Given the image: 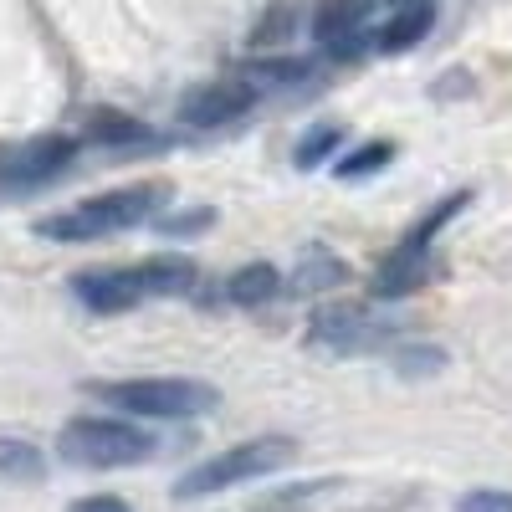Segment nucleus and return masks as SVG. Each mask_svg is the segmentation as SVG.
<instances>
[{
  "instance_id": "4468645a",
  "label": "nucleus",
  "mask_w": 512,
  "mask_h": 512,
  "mask_svg": "<svg viewBox=\"0 0 512 512\" xmlns=\"http://www.w3.org/2000/svg\"><path fill=\"white\" fill-rule=\"evenodd\" d=\"M395 159V144H384V139H374V144H364V149H354V154H344L333 164V175L338 180H364V175H374V169H384Z\"/></svg>"
},
{
  "instance_id": "aec40b11",
  "label": "nucleus",
  "mask_w": 512,
  "mask_h": 512,
  "mask_svg": "<svg viewBox=\"0 0 512 512\" xmlns=\"http://www.w3.org/2000/svg\"><path fill=\"white\" fill-rule=\"evenodd\" d=\"M72 512H134L123 497H108V492H98V497H82V502H72Z\"/></svg>"
},
{
  "instance_id": "a211bd4d",
  "label": "nucleus",
  "mask_w": 512,
  "mask_h": 512,
  "mask_svg": "<svg viewBox=\"0 0 512 512\" xmlns=\"http://www.w3.org/2000/svg\"><path fill=\"white\" fill-rule=\"evenodd\" d=\"M395 364H400L405 374H436V369L446 364V349H431V344H415V349H400V354H395Z\"/></svg>"
},
{
  "instance_id": "f257e3e1",
  "label": "nucleus",
  "mask_w": 512,
  "mask_h": 512,
  "mask_svg": "<svg viewBox=\"0 0 512 512\" xmlns=\"http://www.w3.org/2000/svg\"><path fill=\"white\" fill-rule=\"evenodd\" d=\"M164 200H169V185L164 180H139V185H123V190L82 200V205L62 210V216L36 221V231L47 236V241H98V236H118L128 226L149 221Z\"/></svg>"
},
{
  "instance_id": "412c9836",
  "label": "nucleus",
  "mask_w": 512,
  "mask_h": 512,
  "mask_svg": "<svg viewBox=\"0 0 512 512\" xmlns=\"http://www.w3.org/2000/svg\"><path fill=\"white\" fill-rule=\"evenodd\" d=\"M205 221H210L205 210H200V216H169V221H164V231H169V236H180V231H200Z\"/></svg>"
},
{
  "instance_id": "7ed1b4c3",
  "label": "nucleus",
  "mask_w": 512,
  "mask_h": 512,
  "mask_svg": "<svg viewBox=\"0 0 512 512\" xmlns=\"http://www.w3.org/2000/svg\"><path fill=\"white\" fill-rule=\"evenodd\" d=\"M297 456V446L287 436H256V441H241L221 456H210L200 466H190V472L175 482V497L180 502H195V497H216L226 487H241V482H256V477H267L277 472V466H287Z\"/></svg>"
},
{
  "instance_id": "39448f33",
  "label": "nucleus",
  "mask_w": 512,
  "mask_h": 512,
  "mask_svg": "<svg viewBox=\"0 0 512 512\" xmlns=\"http://www.w3.org/2000/svg\"><path fill=\"white\" fill-rule=\"evenodd\" d=\"M472 200L466 190H456V195H446L431 216H420L405 236H400V246L384 256V267H379V277H374V292L379 297H405V292H415L420 287V277H425V262H431V241L441 236V226L446 221H456L461 216V205Z\"/></svg>"
},
{
  "instance_id": "423d86ee",
  "label": "nucleus",
  "mask_w": 512,
  "mask_h": 512,
  "mask_svg": "<svg viewBox=\"0 0 512 512\" xmlns=\"http://www.w3.org/2000/svg\"><path fill=\"white\" fill-rule=\"evenodd\" d=\"M72 297L88 313H128V308H139L144 297H159V292H154L149 262H139V267H88V272H77Z\"/></svg>"
},
{
  "instance_id": "2eb2a0df",
  "label": "nucleus",
  "mask_w": 512,
  "mask_h": 512,
  "mask_svg": "<svg viewBox=\"0 0 512 512\" xmlns=\"http://www.w3.org/2000/svg\"><path fill=\"white\" fill-rule=\"evenodd\" d=\"M88 139H98V144H139L149 134H144V123H134L128 113H93Z\"/></svg>"
},
{
  "instance_id": "dca6fc26",
  "label": "nucleus",
  "mask_w": 512,
  "mask_h": 512,
  "mask_svg": "<svg viewBox=\"0 0 512 512\" xmlns=\"http://www.w3.org/2000/svg\"><path fill=\"white\" fill-rule=\"evenodd\" d=\"M338 144H344V128H338V123H318L313 128V134L303 139V144H297V164H303V169H313V164H323Z\"/></svg>"
},
{
  "instance_id": "9d476101",
  "label": "nucleus",
  "mask_w": 512,
  "mask_h": 512,
  "mask_svg": "<svg viewBox=\"0 0 512 512\" xmlns=\"http://www.w3.org/2000/svg\"><path fill=\"white\" fill-rule=\"evenodd\" d=\"M431 21H436V6H431V0H400V6L379 21L374 47H379V52H410L415 41L431 31Z\"/></svg>"
},
{
  "instance_id": "ddd939ff",
  "label": "nucleus",
  "mask_w": 512,
  "mask_h": 512,
  "mask_svg": "<svg viewBox=\"0 0 512 512\" xmlns=\"http://www.w3.org/2000/svg\"><path fill=\"white\" fill-rule=\"evenodd\" d=\"M333 487H338L333 477H323V482H297V487H282V492L256 497V502H251V512H303V507H313L318 497H328Z\"/></svg>"
},
{
  "instance_id": "f03ea898",
  "label": "nucleus",
  "mask_w": 512,
  "mask_h": 512,
  "mask_svg": "<svg viewBox=\"0 0 512 512\" xmlns=\"http://www.w3.org/2000/svg\"><path fill=\"white\" fill-rule=\"evenodd\" d=\"M88 395L134 420H180V415H205L216 405V390L200 379H118V384L88 379Z\"/></svg>"
},
{
  "instance_id": "f8f14e48",
  "label": "nucleus",
  "mask_w": 512,
  "mask_h": 512,
  "mask_svg": "<svg viewBox=\"0 0 512 512\" xmlns=\"http://www.w3.org/2000/svg\"><path fill=\"white\" fill-rule=\"evenodd\" d=\"M0 477L41 482V477H47V456H41L26 436H0Z\"/></svg>"
},
{
  "instance_id": "f3484780",
  "label": "nucleus",
  "mask_w": 512,
  "mask_h": 512,
  "mask_svg": "<svg viewBox=\"0 0 512 512\" xmlns=\"http://www.w3.org/2000/svg\"><path fill=\"white\" fill-rule=\"evenodd\" d=\"M456 512H512V492L507 487H472L456 502Z\"/></svg>"
},
{
  "instance_id": "9b49d317",
  "label": "nucleus",
  "mask_w": 512,
  "mask_h": 512,
  "mask_svg": "<svg viewBox=\"0 0 512 512\" xmlns=\"http://www.w3.org/2000/svg\"><path fill=\"white\" fill-rule=\"evenodd\" d=\"M277 287H282V272H277L272 262H251V267H241V272L226 282V303H236V308H256V303H267Z\"/></svg>"
},
{
  "instance_id": "1a4fd4ad",
  "label": "nucleus",
  "mask_w": 512,
  "mask_h": 512,
  "mask_svg": "<svg viewBox=\"0 0 512 512\" xmlns=\"http://www.w3.org/2000/svg\"><path fill=\"white\" fill-rule=\"evenodd\" d=\"M308 333L318 338V344H328V349H354V354H359V349H374V344H384V338H390V328L374 323L364 308H349V303L323 308Z\"/></svg>"
},
{
  "instance_id": "6ab92c4d",
  "label": "nucleus",
  "mask_w": 512,
  "mask_h": 512,
  "mask_svg": "<svg viewBox=\"0 0 512 512\" xmlns=\"http://www.w3.org/2000/svg\"><path fill=\"white\" fill-rule=\"evenodd\" d=\"M333 282H344V267H338L333 256H323V251H318V267L297 272V287H313V292H318V287H333Z\"/></svg>"
},
{
  "instance_id": "20e7f679",
  "label": "nucleus",
  "mask_w": 512,
  "mask_h": 512,
  "mask_svg": "<svg viewBox=\"0 0 512 512\" xmlns=\"http://www.w3.org/2000/svg\"><path fill=\"white\" fill-rule=\"evenodd\" d=\"M57 451L77 466H139L154 456V436L113 415H77L62 425Z\"/></svg>"
},
{
  "instance_id": "0eeeda50",
  "label": "nucleus",
  "mask_w": 512,
  "mask_h": 512,
  "mask_svg": "<svg viewBox=\"0 0 512 512\" xmlns=\"http://www.w3.org/2000/svg\"><path fill=\"white\" fill-rule=\"evenodd\" d=\"M72 154H77V139H67V134H36L31 144H21L16 154H6L0 159V185L6 190H31V185H47V180H57L62 169L72 164Z\"/></svg>"
},
{
  "instance_id": "6e6552de",
  "label": "nucleus",
  "mask_w": 512,
  "mask_h": 512,
  "mask_svg": "<svg viewBox=\"0 0 512 512\" xmlns=\"http://www.w3.org/2000/svg\"><path fill=\"white\" fill-rule=\"evenodd\" d=\"M256 82L241 72V77H221V82H205L200 93H190L180 103V118L195 123V128H221V123H236L251 103H256Z\"/></svg>"
}]
</instances>
